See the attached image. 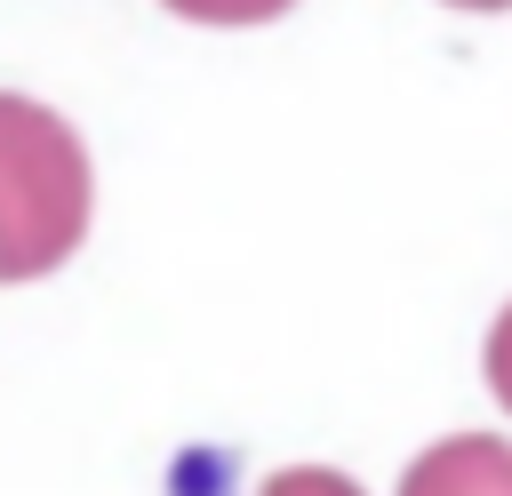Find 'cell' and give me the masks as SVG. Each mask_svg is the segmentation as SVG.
Wrapping results in <instances>:
<instances>
[{
    "mask_svg": "<svg viewBox=\"0 0 512 496\" xmlns=\"http://www.w3.org/2000/svg\"><path fill=\"white\" fill-rule=\"evenodd\" d=\"M448 8H512V0H448Z\"/></svg>",
    "mask_w": 512,
    "mask_h": 496,
    "instance_id": "8992f818",
    "label": "cell"
},
{
    "mask_svg": "<svg viewBox=\"0 0 512 496\" xmlns=\"http://www.w3.org/2000/svg\"><path fill=\"white\" fill-rule=\"evenodd\" d=\"M488 392L512 408V304H504L496 328H488Z\"/></svg>",
    "mask_w": 512,
    "mask_h": 496,
    "instance_id": "5b68a950",
    "label": "cell"
},
{
    "mask_svg": "<svg viewBox=\"0 0 512 496\" xmlns=\"http://www.w3.org/2000/svg\"><path fill=\"white\" fill-rule=\"evenodd\" d=\"M264 496H360V480H344L328 464H288V472L264 480Z\"/></svg>",
    "mask_w": 512,
    "mask_h": 496,
    "instance_id": "277c9868",
    "label": "cell"
},
{
    "mask_svg": "<svg viewBox=\"0 0 512 496\" xmlns=\"http://www.w3.org/2000/svg\"><path fill=\"white\" fill-rule=\"evenodd\" d=\"M96 176L64 112L0 88V280H40L88 240Z\"/></svg>",
    "mask_w": 512,
    "mask_h": 496,
    "instance_id": "6da1fadb",
    "label": "cell"
},
{
    "mask_svg": "<svg viewBox=\"0 0 512 496\" xmlns=\"http://www.w3.org/2000/svg\"><path fill=\"white\" fill-rule=\"evenodd\" d=\"M176 16H192V24H272L280 8H296V0H168Z\"/></svg>",
    "mask_w": 512,
    "mask_h": 496,
    "instance_id": "3957f363",
    "label": "cell"
},
{
    "mask_svg": "<svg viewBox=\"0 0 512 496\" xmlns=\"http://www.w3.org/2000/svg\"><path fill=\"white\" fill-rule=\"evenodd\" d=\"M400 496H512V440L448 432L400 472Z\"/></svg>",
    "mask_w": 512,
    "mask_h": 496,
    "instance_id": "7a4b0ae2",
    "label": "cell"
}]
</instances>
